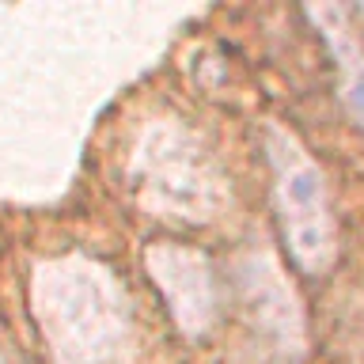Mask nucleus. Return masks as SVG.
<instances>
[{
	"mask_svg": "<svg viewBox=\"0 0 364 364\" xmlns=\"http://www.w3.org/2000/svg\"><path fill=\"white\" fill-rule=\"evenodd\" d=\"M353 16H357V19L364 23V4H360V8H353Z\"/></svg>",
	"mask_w": 364,
	"mask_h": 364,
	"instance_id": "nucleus-6",
	"label": "nucleus"
},
{
	"mask_svg": "<svg viewBox=\"0 0 364 364\" xmlns=\"http://www.w3.org/2000/svg\"><path fill=\"white\" fill-rule=\"evenodd\" d=\"M266 148L273 167V209L281 224V243L296 269L318 277L338 258V228L326 198V178L289 133L269 129Z\"/></svg>",
	"mask_w": 364,
	"mask_h": 364,
	"instance_id": "nucleus-2",
	"label": "nucleus"
},
{
	"mask_svg": "<svg viewBox=\"0 0 364 364\" xmlns=\"http://www.w3.org/2000/svg\"><path fill=\"white\" fill-rule=\"evenodd\" d=\"M31 311L57 364H114L133 338L129 296L87 255H61L34 269Z\"/></svg>",
	"mask_w": 364,
	"mask_h": 364,
	"instance_id": "nucleus-1",
	"label": "nucleus"
},
{
	"mask_svg": "<svg viewBox=\"0 0 364 364\" xmlns=\"http://www.w3.org/2000/svg\"><path fill=\"white\" fill-rule=\"evenodd\" d=\"M144 266L152 273V281L159 284V292H164L178 330L186 338H201L216 323V311H220L213 266L205 262V255L178 243H156L148 247Z\"/></svg>",
	"mask_w": 364,
	"mask_h": 364,
	"instance_id": "nucleus-4",
	"label": "nucleus"
},
{
	"mask_svg": "<svg viewBox=\"0 0 364 364\" xmlns=\"http://www.w3.org/2000/svg\"><path fill=\"white\" fill-rule=\"evenodd\" d=\"M307 16L318 23V34L326 38L330 53H334L341 107L364 129V53H360V42L353 38L349 11L346 8H307Z\"/></svg>",
	"mask_w": 364,
	"mask_h": 364,
	"instance_id": "nucleus-5",
	"label": "nucleus"
},
{
	"mask_svg": "<svg viewBox=\"0 0 364 364\" xmlns=\"http://www.w3.org/2000/svg\"><path fill=\"white\" fill-rule=\"evenodd\" d=\"M133 186L144 209L186 224L216 216L224 201V182L213 159L178 125H156L141 136L133 156Z\"/></svg>",
	"mask_w": 364,
	"mask_h": 364,
	"instance_id": "nucleus-3",
	"label": "nucleus"
}]
</instances>
